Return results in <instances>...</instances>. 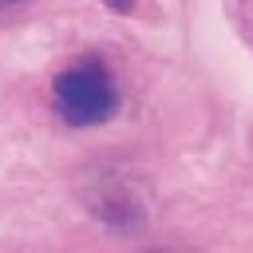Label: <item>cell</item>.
<instances>
[{
    "label": "cell",
    "instance_id": "cell-1",
    "mask_svg": "<svg viewBox=\"0 0 253 253\" xmlns=\"http://www.w3.org/2000/svg\"><path fill=\"white\" fill-rule=\"evenodd\" d=\"M51 103L55 115L71 126H95L107 123L119 107V87L103 59H79L75 67L59 71L51 79Z\"/></svg>",
    "mask_w": 253,
    "mask_h": 253
},
{
    "label": "cell",
    "instance_id": "cell-2",
    "mask_svg": "<svg viewBox=\"0 0 253 253\" xmlns=\"http://www.w3.org/2000/svg\"><path fill=\"white\" fill-rule=\"evenodd\" d=\"M103 4H111L115 12H130V8H134V0H103Z\"/></svg>",
    "mask_w": 253,
    "mask_h": 253
},
{
    "label": "cell",
    "instance_id": "cell-3",
    "mask_svg": "<svg viewBox=\"0 0 253 253\" xmlns=\"http://www.w3.org/2000/svg\"><path fill=\"white\" fill-rule=\"evenodd\" d=\"M241 12H245V20H249V28H253V0H241Z\"/></svg>",
    "mask_w": 253,
    "mask_h": 253
}]
</instances>
